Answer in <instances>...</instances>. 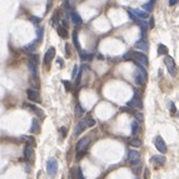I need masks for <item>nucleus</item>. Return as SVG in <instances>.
I'll return each mask as SVG.
<instances>
[{"label":"nucleus","mask_w":179,"mask_h":179,"mask_svg":"<svg viewBox=\"0 0 179 179\" xmlns=\"http://www.w3.org/2000/svg\"><path fill=\"white\" fill-rule=\"evenodd\" d=\"M128 15H129V18L135 20V22H139V20L149 18V14L147 13V11H143V10H139V9H133V8H129L128 9Z\"/></svg>","instance_id":"obj_1"},{"label":"nucleus","mask_w":179,"mask_h":179,"mask_svg":"<svg viewBox=\"0 0 179 179\" xmlns=\"http://www.w3.org/2000/svg\"><path fill=\"white\" fill-rule=\"evenodd\" d=\"M147 80V72H145L144 66L138 65V69L134 72V81L137 85H143Z\"/></svg>","instance_id":"obj_2"},{"label":"nucleus","mask_w":179,"mask_h":179,"mask_svg":"<svg viewBox=\"0 0 179 179\" xmlns=\"http://www.w3.org/2000/svg\"><path fill=\"white\" fill-rule=\"evenodd\" d=\"M132 60L135 61L137 65H141V66H148V58L145 54L140 53V52H132Z\"/></svg>","instance_id":"obj_3"},{"label":"nucleus","mask_w":179,"mask_h":179,"mask_svg":"<svg viewBox=\"0 0 179 179\" xmlns=\"http://www.w3.org/2000/svg\"><path fill=\"white\" fill-rule=\"evenodd\" d=\"M90 138L89 137H84V138H81L80 140L77 143V147H75V149H77V153H78V155L79 154H83V153H85V150H86V148H88V145H89V140Z\"/></svg>","instance_id":"obj_4"},{"label":"nucleus","mask_w":179,"mask_h":179,"mask_svg":"<svg viewBox=\"0 0 179 179\" xmlns=\"http://www.w3.org/2000/svg\"><path fill=\"white\" fill-rule=\"evenodd\" d=\"M47 172L49 177H54L58 172V162L55 158H52V159L48 160L47 163Z\"/></svg>","instance_id":"obj_5"},{"label":"nucleus","mask_w":179,"mask_h":179,"mask_svg":"<svg viewBox=\"0 0 179 179\" xmlns=\"http://www.w3.org/2000/svg\"><path fill=\"white\" fill-rule=\"evenodd\" d=\"M164 64L166 66V69H168V72L170 75H176L177 74V65H176V61H174V59L172 56H165L164 59Z\"/></svg>","instance_id":"obj_6"},{"label":"nucleus","mask_w":179,"mask_h":179,"mask_svg":"<svg viewBox=\"0 0 179 179\" xmlns=\"http://www.w3.org/2000/svg\"><path fill=\"white\" fill-rule=\"evenodd\" d=\"M140 162V154L138 150H134V149H132V150L128 152V163L134 165V164H138Z\"/></svg>","instance_id":"obj_7"},{"label":"nucleus","mask_w":179,"mask_h":179,"mask_svg":"<svg viewBox=\"0 0 179 179\" xmlns=\"http://www.w3.org/2000/svg\"><path fill=\"white\" fill-rule=\"evenodd\" d=\"M154 144H155V148L162 154L166 153V144L164 143V140H163V138H162V137H157L155 140H154Z\"/></svg>","instance_id":"obj_8"},{"label":"nucleus","mask_w":179,"mask_h":179,"mask_svg":"<svg viewBox=\"0 0 179 179\" xmlns=\"http://www.w3.org/2000/svg\"><path fill=\"white\" fill-rule=\"evenodd\" d=\"M26 95H28V99L30 102L40 103V95H39V93L35 89H28L26 90Z\"/></svg>","instance_id":"obj_9"},{"label":"nucleus","mask_w":179,"mask_h":179,"mask_svg":"<svg viewBox=\"0 0 179 179\" xmlns=\"http://www.w3.org/2000/svg\"><path fill=\"white\" fill-rule=\"evenodd\" d=\"M128 105L130 107V108H141V105H143V104H141V99H140V95L137 93V91H135V94H134V97H133V99L128 103Z\"/></svg>","instance_id":"obj_10"},{"label":"nucleus","mask_w":179,"mask_h":179,"mask_svg":"<svg viewBox=\"0 0 179 179\" xmlns=\"http://www.w3.org/2000/svg\"><path fill=\"white\" fill-rule=\"evenodd\" d=\"M165 157L163 155H160V154H158V155H153L150 158V162L154 164V165H157V166H162V165H164L165 164Z\"/></svg>","instance_id":"obj_11"},{"label":"nucleus","mask_w":179,"mask_h":179,"mask_svg":"<svg viewBox=\"0 0 179 179\" xmlns=\"http://www.w3.org/2000/svg\"><path fill=\"white\" fill-rule=\"evenodd\" d=\"M54 56H55V48L50 47L47 50V53H45V55H44V64H49L53 60Z\"/></svg>","instance_id":"obj_12"},{"label":"nucleus","mask_w":179,"mask_h":179,"mask_svg":"<svg viewBox=\"0 0 179 179\" xmlns=\"http://www.w3.org/2000/svg\"><path fill=\"white\" fill-rule=\"evenodd\" d=\"M134 47L137 49H140V50H143V52H147L148 50V40L145 39V36H144V38L141 36V38L135 43Z\"/></svg>","instance_id":"obj_13"},{"label":"nucleus","mask_w":179,"mask_h":179,"mask_svg":"<svg viewBox=\"0 0 179 179\" xmlns=\"http://www.w3.org/2000/svg\"><path fill=\"white\" fill-rule=\"evenodd\" d=\"M70 19H72V22L75 24V25H79V24L83 23V19L81 16L78 14L77 10H70Z\"/></svg>","instance_id":"obj_14"},{"label":"nucleus","mask_w":179,"mask_h":179,"mask_svg":"<svg viewBox=\"0 0 179 179\" xmlns=\"http://www.w3.org/2000/svg\"><path fill=\"white\" fill-rule=\"evenodd\" d=\"M86 128V123H85V119L84 120H80L78 124H77V127H75V129H74V135L75 137H78L80 133L84 130V129Z\"/></svg>","instance_id":"obj_15"},{"label":"nucleus","mask_w":179,"mask_h":179,"mask_svg":"<svg viewBox=\"0 0 179 179\" xmlns=\"http://www.w3.org/2000/svg\"><path fill=\"white\" fill-rule=\"evenodd\" d=\"M58 35L60 36V38H63V39H68V36H69V33H68V30H66V28L65 26H61V25H59L58 26Z\"/></svg>","instance_id":"obj_16"},{"label":"nucleus","mask_w":179,"mask_h":179,"mask_svg":"<svg viewBox=\"0 0 179 179\" xmlns=\"http://www.w3.org/2000/svg\"><path fill=\"white\" fill-rule=\"evenodd\" d=\"M30 132L31 133H39L40 132V125H39V120L34 118L31 120V127H30Z\"/></svg>","instance_id":"obj_17"},{"label":"nucleus","mask_w":179,"mask_h":179,"mask_svg":"<svg viewBox=\"0 0 179 179\" xmlns=\"http://www.w3.org/2000/svg\"><path fill=\"white\" fill-rule=\"evenodd\" d=\"M33 153H34V150H33V147H30V145H26L25 148H24V157H25L26 160H30L33 158Z\"/></svg>","instance_id":"obj_18"},{"label":"nucleus","mask_w":179,"mask_h":179,"mask_svg":"<svg viewBox=\"0 0 179 179\" xmlns=\"http://www.w3.org/2000/svg\"><path fill=\"white\" fill-rule=\"evenodd\" d=\"M79 53V56H80V59L81 60H84V61H86V60H90L91 58H93V55L91 54H88V53H85L83 49H80V50L78 52Z\"/></svg>","instance_id":"obj_19"},{"label":"nucleus","mask_w":179,"mask_h":179,"mask_svg":"<svg viewBox=\"0 0 179 179\" xmlns=\"http://www.w3.org/2000/svg\"><path fill=\"white\" fill-rule=\"evenodd\" d=\"M24 107L25 108H29V109H31V111H34V113H36L38 115H43V111H41V109H39V108H36L35 105H33V104H24Z\"/></svg>","instance_id":"obj_20"},{"label":"nucleus","mask_w":179,"mask_h":179,"mask_svg":"<svg viewBox=\"0 0 179 179\" xmlns=\"http://www.w3.org/2000/svg\"><path fill=\"white\" fill-rule=\"evenodd\" d=\"M138 25L140 28V30H141V34H143V38H144V35H145V33H147L148 30V24L144 22V20H140V22H138Z\"/></svg>","instance_id":"obj_21"},{"label":"nucleus","mask_w":179,"mask_h":179,"mask_svg":"<svg viewBox=\"0 0 179 179\" xmlns=\"http://www.w3.org/2000/svg\"><path fill=\"white\" fill-rule=\"evenodd\" d=\"M43 36H44V28L39 26L38 29H36V40L40 43V41L43 40Z\"/></svg>","instance_id":"obj_22"},{"label":"nucleus","mask_w":179,"mask_h":179,"mask_svg":"<svg viewBox=\"0 0 179 179\" xmlns=\"http://www.w3.org/2000/svg\"><path fill=\"white\" fill-rule=\"evenodd\" d=\"M154 4H155V0H149L147 4H144V5H143V9L147 10V11H150V10H153Z\"/></svg>","instance_id":"obj_23"},{"label":"nucleus","mask_w":179,"mask_h":179,"mask_svg":"<svg viewBox=\"0 0 179 179\" xmlns=\"http://www.w3.org/2000/svg\"><path fill=\"white\" fill-rule=\"evenodd\" d=\"M38 44H39V41L35 39L34 41H33V43H30L29 45H26V50H28V52H34L35 49L38 48Z\"/></svg>","instance_id":"obj_24"},{"label":"nucleus","mask_w":179,"mask_h":179,"mask_svg":"<svg viewBox=\"0 0 179 179\" xmlns=\"http://www.w3.org/2000/svg\"><path fill=\"white\" fill-rule=\"evenodd\" d=\"M73 43H74V45H75V48H77V50L79 52L80 50V44H79V40H78V33L77 31H74L73 33Z\"/></svg>","instance_id":"obj_25"},{"label":"nucleus","mask_w":179,"mask_h":179,"mask_svg":"<svg viewBox=\"0 0 179 179\" xmlns=\"http://www.w3.org/2000/svg\"><path fill=\"white\" fill-rule=\"evenodd\" d=\"M166 53H168V48H166L165 45H163V44L158 45V54H159V55H164Z\"/></svg>","instance_id":"obj_26"},{"label":"nucleus","mask_w":179,"mask_h":179,"mask_svg":"<svg viewBox=\"0 0 179 179\" xmlns=\"http://www.w3.org/2000/svg\"><path fill=\"white\" fill-rule=\"evenodd\" d=\"M85 123H86V127H89V128L95 125V120H94L93 116H90V115H88L85 118Z\"/></svg>","instance_id":"obj_27"},{"label":"nucleus","mask_w":179,"mask_h":179,"mask_svg":"<svg viewBox=\"0 0 179 179\" xmlns=\"http://www.w3.org/2000/svg\"><path fill=\"white\" fill-rule=\"evenodd\" d=\"M139 132V125L137 122H133L132 123V135H137Z\"/></svg>","instance_id":"obj_28"},{"label":"nucleus","mask_w":179,"mask_h":179,"mask_svg":"<svg viewBox=\"0 0 179 179\" xmlns=\"http://www.w3.org/2000/svg\"><path fill=\"white\" fill-rule=\"evenodd\" d=\"M83 114H84V109H83V107L80 105V104H77V107H75V115L78 116H81Z\"/></svg>","instance_id":"obj_29"},{"label":"nucleus","mask_w":179,"mask_h":179,"mask_svg":"<svg viewBox=\"0 0 179 179\" xmlns=\"http://www.w3.org/2000/svg\"><path fill=\"white\" fill-rule=\"evenodd\" d=\"M61 83H63V85L65 86V90H66V91H72V88H73L72 83L68 81V80H63Z\"/></svg>","instance_id":"obj_30"},{"label":"nucleus","mask_w":179,"mask_h":179,"mask_svg":"<svg viewBox=\"0 0 179 179\" xmlns=\"http://www.w3.org/2000/svg\"><path fill=\"white\" fill-rule=\"evenodd\" d=\"M29 20H30L33 24H35V25H38V24H40V22H41V19L39 18V16H34V15H31Z\"/></svg>","instance_id":"obj_31"},{"label":"nucleus","mask_w":179,"mask_h":179,"mask_svg":"<svg viewBox=\"0 0 179 179\" xmlns=\"http://www.w3.org/2000/svg\"><path fill=\"white\" fill-rule=\"evenodd\" d=\"M140 144H141V141H140V139H138V138L133 139V140L130 141V145H132V147H140Z\"/></svg>","instance_id":"obj_32"},{"label":"nucleus","mask_w":179,"mask_h":179,"mask_svg":"<svg viewBox=\"0 0 179 179\" xmlns=\"http://www.w3.org/2000/svg\"><path fill=\"white\" fill-rule=\"evenodd\" d=\"M52 20H53V22H52V23H53V25H58V23H59V20H60V19H59V16H58V13L53 15V19H52Z\"/></svg>","instance_id":"obj_33"},{"label":"nucleus","mask_w":179,"mask_h":179,"mask_svg":"<svg viewBox=\"0 0 179 179\" xmlns=\"http://www.w3.org/2000/svg\"><path fill=\"white\" fill-rule=\"evenodd\" d=\"M65 54H66V56H70V55H72V50H70V44H69V43L65 44Z\"/></svg>","instance_id":"obj_34"},{"label":"nucleus","mask_w":179,"mask_h":179,"mask_svg":"<svg viewBox=\"0 0 179 179\" xmlns=\"http://www.w3.org/2000/svg\"><path fill=\"white\" fill-rule=\"evenodd\" d=\"M134 115H135V118H137V120H138V122H143V114H140V113H135Z\"/></svg>","instance_id":"obj_35"},{"label":"nucleus","mask_w":179,"mask_h":179,"mask_svg":"<svg viewBox=\"0 0 179 179\" xmlns=\"http://www.w3.org/2000/svg\"><path fill=\"white\" fill-rule=\"evenodd\" d=\"M23 139H26V141H31V143H34V138L33 137H28V135H23Z\"/></svg>","instance_id":"obj_36"},{"label":"nucleus","mask_w":179,"mask_h":179,"mask_svg":"<svg viewBox=\"0 0 179 179\" xmlns=\"http://www.w3.org/2000/svg\"><path fill=\"white\" fill-rule=\"evenodd\" d=\"M78 179H85L84 176H83V170L80 168L78 169Z\"/></svg>","instance_id":"obj_37"},{"label":"nucleus","mask_w":179,"mask_h":179,"mask_svg":"<svg viewBox=\"0 0 179 179\" xmlns=\"http://www.w3.org/2000/svg\"><path fill=\"white\" fill-rule=\"evenodd\" d=\"M169 107H170V113H172V114L176 113V107H174V103H169Z\"/></svg>","instance_id":"obj_38"},{"label":"nucleus","mask_w":179,"mask_h":179,"mask_svg":"<svg viewBox=\"0 0 179 179\" xmlns=\"http://www.w3.org/2000/svg\"><path fill=\"white\" fill-rule=\"evenodd\" d=\"M56 64L59 66H63L64 65V60L61 59V58H58V59H56Z\"/></svg>","instance_id":"obj_39"},{"label":"nucleus","mask_w":179,"mask_h":179,"mask_svg":"<svg viewBox=\"0 0 179 179\" xmlns=\"http://www.w3.org/2000/svg\"><path fill=\"white\" fill-rule=\"evenodd\" d=\"M77 72H78V65H74V68H73V73H72V77H73V78H75Z\"/></svg>","instance_id":"obj_40"},{"label":"nucleus","mask_w":179,"mask_h":179,"mask_svg":"<svg viewBox=\"0 0 179 179\" xmlns=\"http://www.w3.org/2000/svg\"><path fill=\"white\" fill-rule=\"evenodd\" d=\"M148 26L150 28V29H153V28H154V18H153V16H152V18H150V22H149Z\"/></svg>","instance_id":"obj_41"},{"label":"nucleus","mask_w":179,"mask_h":179,"mask_svg":"<svg viewBox=\"0 0 179 179\" xmlns=\"http://www.w3.org/2000/svg\"><path fill=\"white\" fill-rule=\"evenodd\" d=\"M60 132H61V134H63V137H66V133H68V132H66V128L65 127H61L60 128Z\"/></svg>","instance_id":"obj_42"},{"label":"nucleus","mask_w":179,"mask_h":179,"mask_svg":"<svg viewBox=\"0 0 179 179\" xmlns=\"http://www.w3.org/2000/svg\"><path fill=\"white\" fill-rule=\"evenodd\" d=\"M178 1H179V0H169L168 3H169V5H170V6H173V5H176V4H177Z\"/></svg>","instance_id":"obj_43"},{"label":"nucleus","mask_w":179,"mask_h":179,"mask_svg":"<svg viewBox=\"0 0 179 179\" xmlns=\"http://www.w3.org/2000/svg\"><path fill=\"white\" fill-rule=\"evenodd\" d=\"M148 172H149V170L145 169V179H148Z\"/></svg>","instance_id":"obj_44"}]
</instances>
